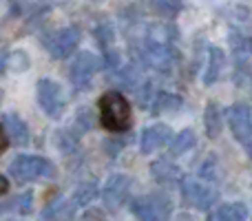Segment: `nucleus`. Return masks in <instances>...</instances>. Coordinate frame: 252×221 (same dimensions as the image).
I'll list each match as a JSON object with an SVG mask.
<instances>
[{"instance_id": "423d86ee", "label": "nucleus", "mask_w": 252, "mask_h": 221, "mask_svg": "<svg viewBox=\"0 0 252 221\" xmlns=\"http://www.w3.org/2000/svg\"><path fill=\"white\" fill-rule=\"evenodd\" d=\"M35 93H38V104L40 109L47 113L51 120H58L62 117L66 106V97L62 87L51 78H40L38 80V87H35Z\"/></svg>"}, {"instance_id": "bb28decb", "label": "nucleus", "mask_w": 252, "mask_h": 221, "mask_svg": "<svg viewBox=\"0 0 252 221\" xmlns=\"http://www.w3.org/2000/svg\"><path fill=\"white\" fill-rule=\"evenodd\" d=\"M93 126V117L87 109H80L78 111V117H75V128H78V135H84L89 128Z\"/></svg>"}, {"instance_id": "6ab92c4d", "label": "nucleus", "mask_w": 252, "mask_h": 221, "mask_svg": "<svg viewBox=\"0 0 252 221\" xmlns=\"http://www.w3.org/2000/svg\"><path fill=\"white\" fill-rule=\"evenodd\" d=\"M148 109H151V113H155V115H159V113H175L182 109V97L175 95V93L155 91Z\"/></svg>"}, {"instance_id": "9b49d317", "label": "nucleus", "mask_w": 252, "mask_h": 221, "mask_svg": "<svg viewBox=\"0 0 252 221\" xmlns=\"http://www.w3.org/2000/svg\"><path fill=\"white\" fill-rule=\"evenodd\" d=\"M170 126L166 124H153L146 126L142 130V137H139V151L144 155H151V153L159 151V148H166L170 144Z\"/></svg>"}, {"instance_id": "7c9ffc66", "label": "nucleus", "mask_w": 252, "mask_h": 221, "mask_svg": "<svg viewBox=\"0 0 252 221\" xmlns=\"http://www.w3.org/2000/svg\"><path fill=\"white\" fill-rule=\"evenodd\" d=\"M7 64H9V51H0V73H4V69H7Z\"/></svg>"}, {"instance_id": "2f4dec72", "label": "nucleus", "mask_w": 252, "mask_h": 221, "mask_svg": "<svg viewBox=\"0 0 252 221\" xmlns=\"http://www.w3.org/2000/svg\"><path fill=\"white\" fill-rule=\"evenodd\" d=\"M4 148H7V135H4V128L0 124V155L4 153Z\"/></svg>"}, {"instance_id": "2eb2a0df", "label": "nucleus", "mask_w": 252, "mask_h": 221, "mask_svg": "<svg viewBox=\"0 0 252 221\" xmlns=\"http://www.w3.org/2000/svg\"><path fill=\"white\" fill-rule=\"evenodd\" d=\"M151 175L159 186H175L182 182V170L170 159H157L151 164Z\"/></svg>"}, {"instance_id": "393cba45", "label": "nucleus", "mask_w": 252, "mask_h": 221, "mask_svg": "<svg viewBox=\"0 0 252 221\" xmlns=\"http://www.w3.org/2000/svg\"><path fill=\"white\" fill-rule=\"evenodd\" d=\"M58 146L62 148V153H71L78 146V133H73V130H60L58 133Z\"/></svg>"}, {"instance_id": "f03ea898", "label": "nucleus", "mask_w": 252, "mask_h": 221, "mask_svg": "<svg viewBox=\"0 0 252 221\" xmlns=\"http://www.w3.org/2000/svg\"><path fill=\"white\" fill-rule=\"evenodd\" d=\"M130 213L139 221H168L173 215V201L166 192H151L135 197L130 201Z\"/></svg>"}, {"instance_id": "f8f14e48", "label": "nucleus", "mask_w": 252, "mask_h": 221, "mask_svg": "<svg viewBox=\"0 0 252 221\" xmlns=\"http://www.w3.org/2000/svg\"><path fill=\"white\" fill-rule=\"evenodd\" d=\"M230 49H232V58H235V69L248 66V60L252 56V35H248L241 29H232L230 31Z\"/></svg>"}, {"instance_id": "4be33fe9", "label": "nucleus", "mask_w": 252, "mask_h": 221, "mask_svg": "<svg viewBox=\"0 0 252 221\" xmlns=\"http://www.w3.org/2000/svg\"><path fill=\"white\" fill-rule=\"evenodd\" d=\"M151 9L166 20H175L182 13L184 4L182 0H151Z\"/></svg>"}, {"instance_id": "412c9836", "label": "nucleus", "mask_w": 252, "mask_h": 221, "mask_svg": "<svg viewBox=\"0 0 252 221\" xmlns=\"http://www.w3.org/2000/svg\"><path fill=\"white\" fill-rule=\"evenodd\" d=\"M97 195H100V188H97V184L95 182H84V184H80V186L75 188L71 201H73L78 208H84V206L91 204V201L95 199Z\"/></svg>"}, {"instance_id": "a878e982", "label": "nucleus", "mask_w": 252, "mask_h": 221, "mask_svg": "<svg viewBox=\"0 0 252 221\" xmlns=\"http://www.w3.org/2000/svg\"><path fill=\"white\" fill-rule=\"evenodd\" d=\"M11 66L13 71H25V69H29V56H27L25 51H13V53H9V64H7V69Z\"/></svg>"}, {"instance_id": "473e14b6", "label": "nucleus", "mask_w": 252, "mask_h": 221, "mask_svg": "<svg viewBox=\"0 0 252 221\" xmlns=\"http://www.w3.org/2000/svg\"><path fill=\"white\" fill-rule=\"evenodd\" d=\"M7 190H9V182H7V177H4V175H0V197H2Z\"/></svg>"}, {"instance_id": "4468645a", "label": "nucleus", "mask_w": 252, "mask_h": 221, "mask_svg": "<svg viewBox=\"0 0 252 221\" xmlns=\"http://www.w3.org/2000/svg\"><path fill=\"white\" fill-rule=\"evenodd\" d=\"M75 215H78V206L71 199L60 197V199H53L51 204L44 206L40 217H42V221H73Z\"/></svg>"}, {"instance_id": "c9c22d12", "label": "nucleus", "mask_w": 252, "mask_h": 221, "mask_svg": "<svg viewBox=\"0 0 252 221\" xmlns=\"http://www.w3.org/2000/svg\"><path fill=\"white\" fill-rule=\"evenodd\" d=\"M97 2H104V0H97Z\"/></svg>"}, {"instance_id": "72a5a7b5", "label": "nucleus", "mask_w": 252, "mask_h": 221, "mask_svg": "<svg viewBox=\"0 0 252 221\" xmlns=\"http://www.w3.org/2000/svg\"><path fill=\"white\" fill-rule=\"evenodd\" d=\"M246 146H248V155L252 157V142H250V144H246Z\"/></svg>"}, {"instance_id": "ddd939ff", "label": "nucleus", "mask_w": 252, "mask_h": 221, "mask_svg": "<svg viewBox=\"0 0 252 221\" xmlns=\"http://www.w3.org/2000/svg\"><path fill=\"white\" fill-rule=\"evenodd\" d=\"M2 124H4V135H7V142L11 139L16 146H27L31 139V133H29V126L25 124L20 115L16 113H7L2 117Z\"/></svg>"}, {"instance_id": "7ed1b4c3", "label": "nucleus", "mask_w": 252, "mask_h": 221, "mask_svg": "<svg viewBox=\"0 0 252 221\" xmlns=\"http://www.w3.org/2000/svg\"><path fill=\"white\" fill-rule=\"evenodd\" d=\"M9 173L16 182L27 184V182H35V179H44V177H53L56 175V166L53 161H49L47 157L40 155H18L16 159L9 164Z\"/></svg>"}, {"instance_id": "5701e85b", "label": "nucleus", "mask_w": 252, "mask_h": 221, "mask_svg": "<svg viewBox=\"0 0 252 221\" xmlns=\"http://www.w3.org/2000/svg\"><path fill=\"white\" fill-rule=\"evenodd\" d=\"M31 206H33V192L27 190V192H22V195H18L13 201H9V206H2V210H16V213H20V215H29Z\"/></svg>"}, {"instance_id": "a211bd4d", "label": "nucleus", "mask_w": 252, "mask_h": 221, "mask_svg": "<svg viewBox=\"0 0 252 221\" xmlns=\"http://www.w3.org/2000/svg\"><path fill=\"white\" fill-rule=\"evenodd\" d=\"M195 146H197L195 130H192V128H184V130H179L173 139H170L168 153H170V157H182V155H186L188 151H192Z\"/></svg>"}, {"instance_id": "39448f33", "label": "nucleus", "mask_w": 252, "mask_h": 221, "mask_svg": "<svg viewBox=\"0 0 252 221\" xmlns=\"http://www.w3.org/2000/svg\"><path fill=\"white\" fill-rule=\"evenodd\" d=\"M182 201L188 208L206 213L219 201V190L215 186H210L208 182L188 179V182H182Z\"/></svg>"}, {"instance_id": "dca6fc26", "label": "nucleus", "mask_w": 252, "mask_h": 221, "mask_svg": "<svg viewBox=\"0 0 252 221\" xmlns=\"http://www.w3.org/2000/svg\"><path fill=\"white\" fill-rule=\"evenodd\" d=\"M223 62H226L223 49L210 47L208 49V60H206L204 75H201V82H204L206 87H213V84L219 80V75H221V69H223Z\"/></svg>"}, {"instance_id": "cd10ccee", "label": "nucleus", "mask_w": 252, "mask_h": 221, "mask_svg": "<svg viewBox=\"0 0 252 221\" xmlns=\"http://www.w3.org/2000/svg\"><path fill=\"white\" fill-rule=\"evenodd\" d=\"M126 142H128L126 137H118V135H115V137L106 139L104 148H106V153H109L111 157H115V155H120V153H122V148L126 146Z\"/></svg>"}, {"instance_id": "f704fd0d", "label": "nucleus", "mask_w": 252, "mask_h": 221, "mask_svg": "<svg viewBox=\"0 0 252 221\" xmlns=\"http://www.w3.org/2000/svg\"><path fill=\"white\" fill-rule=\"evenodd\" d=\"M0 102H2V91H0Z\"/></svg>"}, {"instance_id": "c85d7f7f", "label": "nucleus", "mask_w": 252, "mask_h": 221, "mask_svg": "<svg viewBox=\"0 0 252 221\" xmlns=\"http://www.w3.org/2000/svg\"><path fill=\"white\" fill-rule=\"evenodd\" d=\"M215 168H217V166H215V159H213V157H208V159L201 164V168H199V177L206 179V182L210 184L215 177H217V170H215Z\"/></svg>"}, {"instance_id": "1a4fd4ad", "label": "nucleus", "mask_w": 252, "mask_h": 221, "mask_svg": "<svg viewBox=\"0 0 252 221\" xmlns=\"http://www.w3.org/2000/svg\"><path fill=\"white\" fill-rule=\"evenodd\" d=\"M226 120L237 142L241 144L252 142V109L246 102H235L226 111Z\"/></svg>"}, {"instance_id": "0eeeda50", "label": "nucleus", "mask_w": 252, "mask_h": 221, "mask_svg": "<svg viewBox=\"0 0 252 221\" xmlns=\"http://www.w3.org/2000/svg\"><path fill=\"white\" fill-rule=\"evenodd\" d=\"M130 186H133V179L122 173H115L106 179L100 195H102V204H104V208L109 213H118L130 199Z\"/></svg>"}, {"instance_id": "9d476101", "label": "nucleus", "mask_w": 252, "mask_h": 221, "mask_svg": "<svg viewBox=\"0 0 252 221\" xmlns=\"http://www.w3.org/2000/svg\"><path fill=\"white\" fill-rule=\"evenodd\" d=\"M80 40H82V31H80V27H64V29L56 31V33L47 40L44 47L49 49V53H51L56 60H66V58L78 49Z\"/></svg>"}, {"instance_id": "aec40b11", "label": "nucleus", "mask_w": 252, "mask_h": 221, "mask_svg": "<svg viewBox=\"0 0 252 221\" xmlns=\"http://www.w3.org/2000/svg\"><path fill=\"white\" fill-rule=\"evenodd\" d=\"M204 126H206V133H208L210 139H217L219 133L223 128V113L219 109L215 102H210L206 106V113H204Z\"/></svg>"}, {"instance_id": "b1692460", "label": "nucleus", "mask_w": 252, "mask_h": 221, "mask_svg": "<svg viewBox=\"0 0 252 221\" xmlns=\"http://www.w3.org/2000/svg\"><path fill=\"white\" fill-rule=\"evenodd\" d=\"M95 38L97 42L102 44V49H111V44H113V38H115V29L113 25H109V22H102V25L95 27Z\"/></svg>"}, {"instance_id": "e433bc0d", "label": "nucleus", "mask_w": 252, "mask_h": 221, "mask_svg": "<svg viewBox=\"0 0 252 221\" xmlns=\"http://www.w3.org/2000/svg\"><path fill=\"white\" fill-rule=\"evenodd\" d=\"M0 210H2V208H0Z\"/></svg>"}, {"instance_id": "f257e3e1", "label": "nucleus", "mask_w": 252, "mask_h": 221, "mask_svg": "<svg viewBox=\"0 0 252 221\" xmlns=\"http://www.w3.org/2000/svg\"><path fill=\"white\" fill-rule=\"evenodd\" d=\"M130 102L122 93L109 91L100 97V124L115 135H122L130 128Z\"/></svg>"}, {"instance_id": "f3484780", "label": "nucleus", "mask_w": 252, "mask_h": 221, "mask_svg": "<svg viewBox=\"0 0 252 221\" xmlns=\"http://www.w3.org/2000/svg\"><path fill=\"white\" fill-rule=\"evenodd\" d=\"M248 219V206L244 201H228L221 204L215 213L208 215V221H246Z\"/></svg>"}, {"instance_id": "20e7f679", "label": "nucleus", "mask_w": 252, "mask_h": 221, "mask_svg": "<svg viewBox=\"0 0 252 221\" xmlns=\"http://www.w3.org/2000/svg\"><path fill=\"white\" fill-rule=\"evenodd\" d=\"M179 60L182 56H179L177 47L170 42H148L146 40V44L139 51V62L155 69L157 73H170L179 64Z\"/></svg>"}, {"instance_id": "6e6552de", "label": "nucleus", "mask_w": 252, "mask_h": 221, "mask_svg": "<svg viewBox=\"0 0 252 221\" xmlns=\"http://www.w3.org/2000/svg\"><path fill=\"white\" fill-rule=\"evenodd\" d=\"M102 66V60L91 51H80L75 56V60L71 62V69H69V78L73 82V87L78 91H84V89L91 87V80L93 75L97 73V69Z\"/></svg>"}, {"instance_id": "c756f323", "label": "nucleus", "mask_w": 252, "mask_h": 221, "mask_svg": "<svg viewBox=\"0 0 252 221\" xmlns=\"http://www.w3.org/2000/svg\"><path fill=\"white\" fill-rule=\"evenodd\" d=\"M102 62H104V66L109 71H118L120 69V53L115 51V49H106V51H104V60H102Z\"/></svg>"}]
</instances>
